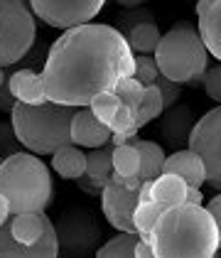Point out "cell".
I'll use <instances>...</instances> for the list:
<instances>
[{
	"mask_svg": "<svg viewBox=\"0 0 221 258\" xmlns=\"http://www.w3.org/2000/svg\"><path fill=\"white\" fill-rule=\"evenodd\" d=\"M155 61L162 77L180 84H201L209 69V52L197 25L189 20L175 22L155 47Z\"/></svg>",
	"mask_w": 221,
	"mask_h": 258,
	"instance_id": "cell-5",
	"label": "cell"
},
{
	"mask_svg": "<svg viewBox=\"0 0 221 258\" xmlns=\"http://www.w3.org/2000/svg\"><path fill=\"white\" fill-rule=\"evenodd\" d=\"M52 170L64 179H77L86 172V153L79 145L69 143L52 153Z\"/></svg>",
	"mask_w": 221,
	"mask_h": 258,
	"instance_id": "cell-15",
	"label": "cell"
},
{
	"mask_svg": "<svg viewBox=\"0 0 221 258\" xmlns=\"http://www.w3.org/2000/svg\"><path fill=\"white\" fill-rule=\"evenodd\" d=\"M165 212V207L158 204L155 199L150 202H138L135 204V212H133V226H135V234L145 241H153V229L158 224L160 214Z\"/></svg>",
	"mask_w": 221,
	"mask_h": 258,
	"instance_id": "cell-21",
	"label": "cell"
},
{
	"mask_svg": "<svg viewBox=\"0 0 221 258\" xmlns=\"http://www.w3.org/2000/svg\"><path fill=\"white\" fill-rule=\"evenodd\" d=\"M138 155H140V179H155L162 172V162H165V150L155 140H133Z\"/></svg>",
	"mask_w": 221,
	"mask_h": 258,
	"instance_id": "cell-20",
	"label": "cell"
},
{
	"mask_svg": "<svg viewBox=\"0 0 221 258\" xmlns=\"http://www.w3.org/2000/svg\"><path fill=\"white\" fill-rule=\"evenodd\" d=\"M140 20H155V18H153V13L145 10V8H140V10H130V13L121 20V32H125L130 25H135V22H140Z\"/></svg>",
	"mask_w": 221,
	"mask_h": 258,
	"instance_id": "cell-32",
	"label": "cell"
},
{
	"mask_svg": "<svg viewBox=\"0 0 221 258\" xmlns=\"http://www.w3.org/2000/svg\"><path fill=\"white\" fill-rule=\"evenodd\" d=\"M160 69H158V61L153 54H135V77L142 84H153L158 79Z\"/></svg>",
	"mask_w": 221,
	"mask_h": 258,
	"instance_id": "cell-29",
	"label": "cell"
},
{
	"mask_svg": "<svg viewBox=\"0 0 221 258\" xmlns=\"http://www.w3.org/2000/svg\"><path fill=\"white\" fill-rule=\"evenodd\" d=\"M184 202H189V204H204V195H201L199 187H194V184H187Z\"/></svg>",
	"mask_w": 221,
	"mask_h": 258,
	"instance_id": "cell-37",
	"label": "cell"
},
{
	"mask_svg": "<svg viewBox=\"0 0 221 258\" xmlns=\"http://www.w3.org/2000/svg\"><path fill=\"white\" fill-rule=\"evenodd\" d=\"M184 192H187V182L180 175H172V172H160L158 177L153 179V199L162 204L165 209L167 207H175L184 202Z\"/></svg>",
	"mask_w": 221,
	"mask_h": 258,
	"instance_id": "cell-18",
	"label": "cell"
},
{
	"mask_svg": "<svg viewBox=\"0 0 221 258\" xmlns=\"http://www.w3.org/2000/svg\"><path fill=\"white\" fill-rule=\"evenodd\" d=\"M138 204V189H125L116 182H106L101 192V209L106 221L116 231H135L133 226V212Z\"/></svg>",
	"mask_w": 221,
	"mask_h": 258,
	"instance_id": "cell-10",
	"label": "cell"
},
{
	"mask_svg": "<svg viewBox=\"0 0 221 258\" xmlns=\"http://www.w3.org/2000/svg\"><path fill=\"white\" fill-rule=\"evenodd\" d=\"M0 162H3V158H0Z\"/></svg>",
	"mask_w": 221,
	"mask_h": 258,
	"instance_id": "cell-43",
	"label": "cell"
},
{
	"mask_svg": "<svg viewBox=\"0 0 221 258\" xmlns=\"http://www.w3.org/2000/svg\"><path fill=\"white\" fill-rule=\"evenodd\" d=\"M150 243L155 258H214L219 253V229L206 207L182 202L160 214Z\"/></svg>",
	"mask_w": 221,
	"mask_h": 258,
	"instance_id": "cell-2",
	"label": "cell"
},
{
	"mask_svg": "<svg viewBox=\"0 0 221 258\" xmlns=\"http://www.w3.org/2000/svg\"><path fill=\"white\" fill-rule=\"evenodd\" d=\"M108 131L111 133H125V136H135L140 128L135 125V111L133 108H128L125 103H121L118 106V111H116V116L111 118V123H108Z\"/></svg>",
	"mask_w": 221,
	"mask_h": 258,
	"instance_id": "cell-27",
	"label": "cell"
},
{
	"mask_svg": "<svg viewBox=\"0 0 221 258\" xmlns=\"http://www.w3.org/2000/svg\"><path fill=\"white\" fill-rule=\"evenodd\" d=\"M57 243H59V256L66 258H84L96 253L101 246V226L99 219L86 207H66L59 214L57 224Z\"/></svg>",
	"mask_w": 221,
	"mask_h": 258,
	"instance_id": "cell-7",
	"label": "cell"
},
{
	"mask_svg": "<svg viewBox=\"0 0 221 258\" xmlns=\"http://www.w3.org/2000/svg\"><path fill=\"white\" fill-rule=\"evenodd\" d=\"M206 209L211 212V217L216 221V229H219V251H221V192L206 202Z\"/></svg>",
	"mask_w": 221,
	"mask_h": 258,
	"instance_id": "cell-34",
	"label": "cell"
},
{
	"mask_svg": "<svg viewBox=\"0 0 221 258\" xmlns=\"http://www.w3.org/2000/svg\"><path fill=\"white\" fill-rule=\"evenodd\" d=\"M8 89L15 96V101H22V103H42V101H47L42 74L40 72H32V69L13 72L10 79H8Z\"/></svg>",
	"mask_w": 221,
	"mask_h": 258,
	"instance_id": "cell-14",
	"label": "cell"
},
{
	"mask_svg": "<svg viewBox=\"0 0 221 258\" xmlns=\"http://www.w3.org/2000/svg\"><path fill=\"white\" fill-rule=\"evenodd\" d=\"M135 74V54L123 32L106 22H84L52 42L42 67L47 99L66 106H89L118 79Z\"/></svg>",
	"mask_w": 221,
	"mask_h": 258,
	"instance_id": "cell-1",
	"label": "cell"
},
{
	"mask_svg": "<svg viewBox=\"0 0 221 258\" xmlns=\"http://www.w3.org/2000/svg\"><path fill=\"white\" fill-rule=\"evenodd\" d=\"M0 195L8 199L10 214L47 212L54 187L52 172L35 153H13L0 162Z\"/></svg>",
	"mask_w": 221,
	"mask_h": 258,
	"instance_id": "cell-4",
	"label": "cell"
},
{
	"mask_svg": "<svg viewBox=\"0 0 221 258\" xmlns=\"http://www.w3.org/2000/svg\"><path fill=\"white\" fill-rule=\"evenodd\" d=\"M106 0H30L35 18L49 27L69 30L84 22H91L101 13Z\"/></svg>",
	"mask_w": 221,
	"mask_h": 258,
	"instance_id": "cell-9",
	"label": "cell"
},
{
	"mask_svg": "<svg viewBox=\"0 0 221 258\" xmlns=\"http://www.w3.org/2000/svg\"><path fill=\"white\" fill-rule=\"evenodd\" d=\"M123 37L130 44L133 54H153L162 37V32L155 20H140V22H135V25H130L123 32Z\"/></svg>",
	"mask_w": 221,
	"mask_h": 258,
	"instance_id": "cell-17",
	"label": "cell"
},
{
	"mask_svg": "<svg viewBox=\"0 0 221 258\" xmlns=\"http://www.w3.org/2000/svg\"><path fill=\"white\" fill-rule=\"evenodd\" d=\"M77 187H79L84 195H91V197H101V192H103V187H101V184H96V182L89 177V175H81V177H77Z\"/></svg>",
	"mask_w": 221,
	"mask_h": 258,
	"instance_id": "cell-33",
	"label": "cell"
},
{
	"mask_svg": "<svg viewBox=\"0 0 221 258\" xmlns=\"http://www.w3.org/2000/svg\"><path fill=\"white\" fill-rule=\"evenodd\" d=\"M140 170V155L133 143L113 145V172L118 175H138Z\"/></svg>",
	"mask_w": 221,
	"mask_h": 258,
	"instance_id": "cell-24",
	"label": "cell"
},
{
	"mask_svg": "<svg viewBox=\"0 0 221 258\" xmlns=\"http://www.w3.org/2000/svg\"><path fill=\"white\" fill-rule=\"evenodd\" d=\"M20 150V140L13 131V123H0V158H8Z\"/></svg>",
	"mask_w": 221,
	"mask_h": 258,
	"instance_id": "cell-31",
	"label": "cell"
},
{
	"mask_svg": "<svg viewBox=\"0 0 221 258\" xmlns=\"http://www.w3.org/2000/svg\"><path fill=\"white\" fill-rule=\"evenodd\" d=\"M135 243H138V234L135 231H121L118 236L106 241L103 246L96 248L99 258H135Z\"/></svg>",
	"mask_w": 221,
	"mask_h": 258,
	"instance_id": "cell-23",
	"label": "cell"
},
{
	"mask_svg": "<svg viewBox=\"0 0 221 258\" xmlns=\"http://www.w3.org/2000/svg\"><path fill=\"white\" fill-rule=\"evenodd\" d=\"M37 40L35 13L22 0H0V67L20 61Z\"/></svg>",
	"mask_w": 221,
	"mask_h": 258,
	"instance_id": "cell-6",
	"label": "cell"
},
{
	"mask_svg": "<svg viewBox=\"0 0 221 258\" xmlns=\"http://www.w3.org/2000/svg\"><path fill=\"white\" fill-rule=\"evenodd\" d=\"M211 3H214V0H197V20H199L201 15L211 8Z\"/></svg>",
	"mask_w": 221,
	"mask_h": 258,
	"instance_id": "cell-39",
	"label": "cell"
},
{
	"mask_svg": "<svg viewBox=\"0 0 221 258\" xmlns=\"http://www.w3.org/2000/svg\"><path fill=\"white\" fill-rule=\"evenodd\" d=\"M74 106L57 103V101H42V103H22L15 101L10 111L13 131L20 140L22 148H27L35 155H52L61 145L71 143V118Z\"/></svg>",
	"mask_w": 221,
	"mask_h": 258,
	"instance_id": "cell-3",
	"label": "cell"
},
{
	"mask_svg": "<svg viewBox=\"0 0 221 258\" xmlns=\"http://www.w3.org/2000/svg\"><path fill=\"white\" fill-rule=\"evenodd\" d=\"M22 3H27V5H30V0H22Z\"/></svg>",
	"mask_w": 221,
	"mask_h": 258,
	"instance_id": "cell-42",
	"label": "cell"
},
{
	"mask_svg": "<svg viewBox=\"0 0 221 258\" xmlns=\"http://www.w3.org/2000/svg\"><path fill=\"white\" fill-rule=\"evenodd\" d=\"M162 111H165V106H162V96H160L158 84H155V81H153V84H145V94H142L140 106H138V111H135V125H138V128H145L150 120L158 118Z\"/></svg>",
	"mask_w": 221,
	"mask_h": 258,
	"instance_id": "cell-22",
	"label": "cell"
},
{
	"mask_svg": "<svg viewBox=\"0 0 221 258\" xmlns=\"http://www.w3.org/2000/svg\"><path fill=\"white\" fill-rule=\"evenodd\" d=\"M113 91L118 94L121 103H125V106L133 108V111H138V106H140V101H142V94H145V84H142L135 74H130V77L118 79V84L113 86Z\"/></svg>",
	"mask_w": 221,
	"mask_h": 258,
	"instance_id": "cell-25",
	"label": "cell"
},
{
	"mask_svg": "<svg viewBox=\"0 0 221 258\" xmlns=\"http://www.w3.org/2000/svg\"><path fill=\"white\" fill-rule=\"evenodd\" d=\"M162 172H172V175H180L187 184H194V187H201L206 182V170H204V162L201 158L184 148V150H175L172 155H165V162H162Z\"/></svg>",
	"mask_w": 221,
	"mask_h": 258,
	"instance_id": "cell-13",
	"label": "cell"
},
{
	"mask_svg": "<svg viewBox=\"0 0 221 258\" xmlns=\"http://www.w3.org/2000/svg\"><path fill=\"white\" fill-rule=\"evenodd\" d=\"M194 123H197V118H194V111L189 106H184V103L170 106L167 113H165V118H162V128H160L162 140L167 145H172V148L187 145Z\"/></svg>",
	"mask_w": 221,
	"mask_h": 258,
	"instance_id": "cell-12",
	"label": "cell"
},
{
	"mask_svg": "<svg viewBox=\"0 0 221 258\" xmlns=\"http://www.w3.org/2000/svg\"><path fill=\"white\" fill-rule=\"evenodd\" d=\"M118 106H121V99H118V94H116V91H101L99 96H94L91 103H89L91 113H94L101 123H106V125H108L111 118L116 116Z\"/></svg>",
	"mask_w": 221,
	"mask_h": 258,
	"instance_id": "cell-26",
	"label": "cell"
},
{
	"mask_svg": "<svg viewBox=\"0 0 221 258\" xmlns=\"http://www.w3.org/2000/svg\"><path fill=\"white\" fill-rule=\"evenodd\" d=\"M135 258H155V251H153V243L138 236V243H135Z\"/></svg>",
	"mask_w": 221,
	"mask_h": 258,
	"instance_id": "cell-36",
	"label": "cell"
},
{
	"mask_svg": "<svg viewBox=\"0 0 221 258\" xmlns=\"http://www.w3.org/2000/svg\"><path fill=\"white\" fill-rule=\"evenodd\" d=\"M3 84H5V69L0 67V86H3Z\"/></svg>",
	"mask_w": 221,
	"mask_h": 258,
	"instance_id": "cell-41",
	"label": "cell"
},
{
	"mask_svg": "<svg viewBox=\"0 0 221 258\" xmlns=\"http://www.w3.org/2000/svg\"><path fill=\"white\" fill-rule=\"evenodd\" d=\"M8 219H10V204H8V199L0 195V224L8 221Z\"/></svg>",
	"mask_w": 221,
	"mask_h": 258,
	"instance_id": "cell-38",
	"label": "cell"
},
{
	"mask_svg": "<svg viewBox=\"0 0 221 258\" xmlns=\"http://www.w3.org/2000/svg\"><path fill=\"white\" fill-rule=\"evenodd\" d=\"M201 84H204L206 96L211 101H216V103H221V61L214 64V67H209V69L204 72Z\"/></svg>",
	"mask_w": 221,
	"mask_h": 258,
	"instance_id": "cell-30",
	"label": "cell"
},
{
	"mask_svg": "<svg viewBox=\"0 0 221 258\" xmlns=\"http://www.w3.org/2000/svg\"><path fill=\"white\" fill-rule=\"evenodd\" d=\"M187 148L194 150L204 162L206 182L221 192V103L206 111L192 128Z\"/></svg>",
	"mask_w": 221,
	"mask_h": 258,
	"instance_id": "cell-8",
	"label": "cell"
},
{
	"mask_svg": "<svg viewBox=\"0 0 221 258\" xmlns=\"http://www.w3.org/2000/svg\"><path fill=\"white\" fill-rule=\"evenodd\" d=\"M155 84H158V89H160L162 106H165V108L175 106V103L180 101L182 91H184V89H182L184 84H180V81H172V79H167V77H162V74H158V79H155Z\"/></svg>",
	"mask_w": 221,
	"mask_h": 258,
	"instance_id": "cell-28",
	"label": "cell"
},
{
	"mask_svg": "<svg viewBox=\"0 0 221 258\" xmlns=\"http://www.w3.org/2000/svg\"><path fill=\"white\" fill-rule=\"evenodd\" d=\"M111 140V131L106 123H101L89 106H81L74 111L71 118V143L79 148H99Z\"/></svg>",
	"mask_w": 221,
	"mask_h": 258,
	"instance_id": "cell-11",
	"label": "cell"
},
{
	"mask_svg": "<svg viewBox=\"0 0 221 258\" xmlns=\"http://www.w3.org/2000/svg\"><path fill=\"white\" fill-rule=\"evenodd\" d=\"M197 30L206 44L209 57L221 61V0H214L211 8L197 20Z\"/></svg>",
	"mask_w": 221,
	"mask_h": 258,
	"instance_id": "cell-16",
	"label": "cell"
},
{
	"mask_svg": "<svg viewBox=\"0 0 221 258\" xmlns=\"http://www.w3.org/2000/svg\"><path fill=\"white\" fill-rule=\"evenodd\" d=\"M111 172H113V145L106 143L99 148H91L86 153V172L84 175H89L96 184L106 187V182L111 179Z\"/></svg>",
	"mask_w": 221,
	"mask_h": 258,
	"instance_id": "cell-19",
	"label": "cell"
},
{
	"mask_svg": "<svg viewBox=\"0 0 221 258\" xmlns=\"http://www.w3.org/2000/svg\"><path fill=\"white\" fill-rule=\"evenodd\" d=\"M116 5H123V8H140L142 0H113Z\"/></svg>",
	"mask_w": 221,
	"mask_h": 258,
	"instance_id": "cell-40",
	"label": "cell"
},
{
	"mask_svg": "<svg viewBox=\"0 0 221 258\" xmlns=\"http://www.w3.org/2000/svg\"><path fill=\"white\" fill-rule=\"evenodd\" d=\"M13 106H15V96L10 94L8 79H5V84L0 86V111H13Z\"/></svg>",
	"mask_w": 221,
	"mask_h": 258,
	"instance_id": "cell-35",
	"label": "cell"
}]
</instances>
